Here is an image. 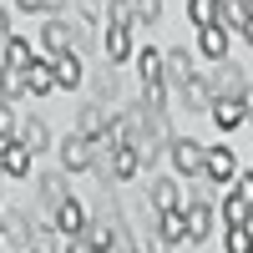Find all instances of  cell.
<instances>
[{"label": "cell", "mask_w": 253, "mask_h": 253, "mask_svg": "<svg viewBox=\"0 0 253 253\" xmlns=\"http://www.w3.org/2000/svg\"><path fill=\"white\" fill-rule=\"evenodd\" d=\"M61 162H66L71 172L91 167V137H86V132H81V137H66V142H61Z\"/></svg>", "instance_id": "obj_1"}, {"label": "cell", "mask_w": 253, "mask_h": 253, "mask_svg": "<svg viewBox=\"0 0 253 253\" xmlns=\"http://www.w3.org/2000/svg\"><path fill=\"white\" fill-rule=\"evenodd\" d=\"M213 122H218V126H243V122H248V101L218 96V101H213Z\"/></svg>", "instance_id": "obj_2"}, {"label": "cell", "mask_w": 253, "mask_h": 253, "mask_svg": "<svg viewBox=\"0 0 253 253\" xmlns=\"http://www.w3.org/2000/svg\"><path fill=\"white\" fill-rule=\"evenodd\" d=\"M107 167H112V177H117V182H126V177L142 167V157H137V147H126V142H122V147H112V162H107Z\"/></svg>", "instance_id": "obj_3"}, {"label": "cell", "mask_w": 253, "mask_h": 253, "mask_svg": "<svg viewBox=\"0 0 253 253\" xmlns=\"http://www.w3.org/2000/svg\"><path fill=\"white\" fill-rule=\"evenodd\" d=\"M0 172H10V177H26L31 172V152L20 142H5V152H0Z\"/></svg>", "instance_id": "obj_4"}, {"label": "cell", "mask_w": 253, "mask_h": 253, "mask_svg": "<svg viewBox=\"0 0 253 253\" xmlns=\"http://www.w3.org/2000/svg\"><path fill=\"white\" fill-rule=\"evenodd\" d=\"M56 228H61V233H81V228H86V213H81V203L61 198V203H56Z\"/></svg>", "instance_id": "obj_5"}, {"label": "cell", "mask_w": 253, "mask_h": 253, "mask_svg": "<svg viewBox=\"0 0 253 253\" xmlns=\"http://www.w3.org/2000/svg\"><path fill=\"white\" fill-rule=\"evenodd\" d=\"M172 162H177V172H203V147L198 142H172Z\"/></svg>", "instance_id": "obj_6"}, {"label": "cell", "mask_w": 253, "mask_h": 253, "mask_svg": "<svg viewBox=\"0 0 253 253\" xmlns=\"http://www.w3.org/2000/svg\"><path fill=\"white\" fill-rule=\"evenodd\" d=\"M26 91H31V96L56 91V71H51V66H41V61H31V66H26Z\"/></svg>", "instance_id": "obj_7"}, {"label": "cell", "mask_w": 253, "mask_h": 253, "mask_svg": "<svg viewBox=\"0 0 253 253\" xmlns=\"http://www.w3.org/2000/svg\"><path fill=\"white\" fill-rule=\"evenodd\" d=\"M233 152H228V147H213V152H203V172L208 177H233Z\"/></svg>", "instance_id": "obj_8"}, {"label": "cell", "mask_w": 253, "mask_h": 253, "mask_svg": "<svg viewBox=\"0 0 253 253\" xmlns=\"http://www.w3.org/2000/svg\"><path fill=\"white\" fill-rule=\"evenodd\" d=\"M162 71H167V81L187 86V81H193V56H187V51H172V56L162 61Z\"/></svg>", "instance_id": "obj_9"}, {"label": "cell", "mask_w": 253, "mask_h": 253, "mask_svg": "<svg viewBox=\"0 0 253 253\" xmlns=\"http://www.w3.org/2000/svg\"><path fill=\"white\" fill-rule=\"evenodd\" d=\"M76 81H81V61H76L71 51H61V56H56V86H71V91H76Z\"/></svg>", "instance_id": "obj_10"}, {"label": "cell", "mask_w": 253, "mask_h": 253, "mask_svg": "<svg viewBox=\"0 0 253 253\" xmlns=\"http://www.w3.org/2000/svg\"><path fill=\"white\" fill-rule=\"evenodd\" d=\"M182 238H187L182 213H177V208H162V243H182Z\"/></svg>", "instance_id": "obj_11"}, {"label": "cell", "mask_w": 253, "mask_h": 253, "mask_svg": "<svg viewBox=\"0 0 253 253\" xmlns=\"http://www.w3.org/2000/svg\"><path fill=\"white\" fill-rule=\"evenodd\" d=\"M41 41H46V51H51V56H61V51H71V31L61 26V20H51V26L41 31Z\"/></svg>", "instance_id": "obj_12"}, {"label": "cell", "mask_w": 253, "mask_h": 253, "mask_svg": "<svg viewBox=\"0 0 253 253\" xmlns=\"http://www.w3.org/2000/svg\"><path fill=\"white\" fill-rule=\"evenodd\" d=\"M132 56V41H126V26H112L107 31V61H126Z\"/></svg>", "instance_id": "obj_13"}, {"label": "cell", "mask_w": 253, "mask_h": 253, "mask_svg": "<svg viewBox=\"0 0 253 253\" xmlns=\"http://www.w3.org/2000/svg\"><path fill=\"white\" fill-rule=\"evenodd\" d=\"M182 223H187V238H203V233H208V223H213V213H208L203 203H193V208L182 213Z\"/></svg>", "instance_id": "obj_14"}, {"label": "cell", "mask_w": 253, "mask_h": 253, "mask_svg": "<svg viewBox=\"0 0 253 253\" xmlns=\"http://www.w3.org/2000/svg\"><path fill=\"white\" fill-rule=\"evenodd\" d=\"M203 51L213 56V61L228 56V31H223V26H203Z\"/></svg>", "instance_id": "obj_15"}, {"label": "cell", "mask_w": 253, "mask_h": 253, "mask_svg": "<svg viewBox=\"0 0 253 253\" xmlns=\"http://www.w3.org/2000/svg\"><path fill=\"white\" fill-rule=\"evenodd\" d=\"M31 61H36V56H31V41H15V36H10V41H5V66H20V71H26Z\"/></svg>", "instance_id": "obj_16"}, {"label": "cell", "mask_w": 253, "mask_h": 253, "mask_svg": "<svg viewBox=\"0 0 253 253\" xmlns=\"http://www.w3.org/2000/svg\"><path fill=\"white\" fill-rule=\"evenodd\" d=\"M91 248H126L122 223H117V228H112V223H107V228H96V233H91Z\"/></svg>", "instance_id": "obj_17"}, {"label": "cell", "mask_w": 253, "mask_h": 253, "mask_svg": "<svg viewBox=\"0 0 253 253\" xmlns=\"http://www.w3.org/2000/svg\"><path fill=\"white\" fill-rule=\"evenodd\" d=\"M20 147H26V152L36 157L41 147H46V126H41V122H31V126H20Z\"/></svg>", "instance_id": "obj_18"}, {"label": "cell", "mask_w": 253, "mask_h": 253, "mask_svg": "<svg viewBox=\"0 0 253 253\" xmlns=\"http://www.w3.org/2000/svg\"><path fill=\"white\" fill-rule=\"evenodd\" d=\"M0 91H5V96H26V71H20V66H5V76H0Z\"/></svg>", "instance_id": "obj_19"}, {"label": "cell", "mask_w": 253, "mask_h": 253, "mask_svg": "<svg viewBox=\"0 0 253 253\" xmlns=\"http://www.w3.org/2000/svg\"><path fill=\"white\" fill-rule=\"evenodd\" d=\"M223 218H228V228H238V223H248V198H238V193H233V198L223 203Z\"/></svg>", "instance_id": "obj_20"}, {"label": "cell", "mask_w": 253, "mask_h": 253, "mask_svg": "<svg viewBox=\"0 0 253 253\" xmlns=\"http://www.w3.org/2000/svg\"><path fill=\"white\" fill-rule=\"evenodd\" d=\"M132 15L142 20V26H157V15H162V0H132Z\"/></svg>", "instance_id": "obj_21"}, {"label": "cell", "mask_w": 253, "mask_h": 253, "mask_svg": "<svg viewBox=\"0 0 253 253\" xmlns=\"http://www.w3.org/2000/svg\"><path fill=\"white\" fill-rule=\"evenodd\" d=\"M187 15H193L198 26H213V15H218V0H193V5H187Z\"/></svg>", "instance_id": "obj_22"}, {"label": "cell", "mask_w": 253, "mask_h": 253, "mask_svg": "<svg viewBox=\"0 0 253 253\" xmlns=\"http://www.w3.org/2000/svg\"><path fill=\"white\" fill-rule=\"evenodd\" d=\"M152 203H157V213H162V208H177V187L172 182H157L152 187Z\"/></svg>", "instance_id": "obj_23"}, {"label": "cell", "mask_w": 253, "mask_h": 253, "mask_svg": "<svg viewBox=\"0 0 253 253\" xmlns=\"http://www.w3.org/2000/svg\"><path fill=\"white\" fill-rule=\"evenodd\" d=\"M142 81H162V61H157V51H142Z\"/></svg>", "instance_id": "obj_24"}, {"label": "cell", "mask_w": 253, "mask_h": 253, "mask_svg": "<svg viewBox=\"0 0 253 253\" xmlns=\"http://www.w3.org/2000/svg\"><path fill=\"white\" fill-rule=\"evenodd\" d=\"M0 137H5V142H10V137H20V117H15L10 107H0Z\"/></svg>", "instance_id": "obj_25"}, {"label": "cell", "mask_w": 253, "mask_h": 253, "mask_svg": "<svg viewBox=\"0 0 253 253\" xmlns=\"http://www.w3.org/2000/svg\"><path fill=\"white\" fill-rule=\"evenodd\" d=\"M248 238H253V228H248V223H238L233 233H228V253H243V248H248Z\"/></svg>", "instance_id": "obj_26"}, {"label": "cell", "mask_w": 253, "mask_h": 253, "mask_svg": "<svg viewBox=\"0 0 253 253\" xmlns=\"http://www.w3.org/2000/svg\"><path fill=\"white\" fill-rule=\"evenodd\" d=\"M0 41H10V20H5V10H0Z\"/></svg>", "instance_id": "obj_27"}, {"label": "cell", "mask_w": 253, "mask_h": 253, "mask_svg": "<svg viewBox=\"0 0 253 253\" xmlns=\"http://www.w3.org/2000/svg\"><path fill=\"white\" fill-rule=\"evenodd\" d=\"M238 5H253V0H238Z\"/></svg>", "instance_id": "obj_28"}]
</instances>
